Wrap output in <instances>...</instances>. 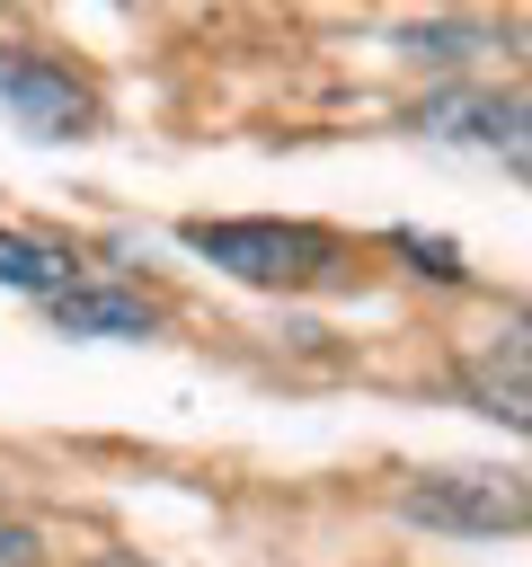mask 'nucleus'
I'll list each match as a JSON object with an SVG mask.
<instances>
[{"label": "nucleus", "mask_w": 532, "mask_h": 567, "mask_svg": "<svg viewBox=\"0 0 532 567\" xmlns=\"http://www.w3.org/2000/svg\"><path fill=\"white\" fill-rule=\"evenodd\" d=\"M177 239L257 292H310L346 266L337 230H319V221H186Z\"/></svg>", "instance_id": "nucleus-1"}, {"label": "nucleus", "mask_w": 532, "mask_h": 567, "mask_svg": "<svg viewBox=\"0 0 532 567\" xmlns=\"http://www.w3.org/2000/svg\"><path fill=\"white\" fill-rule=\"evenodd\" d=\"M399 523L452 532V540H514L523 532V470H408L390 487Z\"/></svg>", "instance_id": "nucleus-2"}, {"label": "nucleus", "mask_w": 532, "mask_h": 567, "mask_svg": "<svg viewBox=\"0 0 532 567\" xmlns=\"http://www.w3.org/2000/svg\"><path fill=\"white\" fill-rule=\"evenodd\" d=\"M461 381H470V399L497 416V425H532V346H523V319H505L488 346H470L461 354Z\"/></svg>", "instance_id": "nucleus-3"}, {"label": "nucleus", "mask_w": 532, "mask_h": 567, "mask_svg": "<svg viewBox=\"0 0 532 567\" xmlns=\"http://www.w3.org/2000/svg\"><path fill=\"white\" fill-rule=\"evenodd\" d=\"M0 97L18 106L27 133H89V115H98L71 71H53V62H9V53H0Z\"/></svg>", "instance_id": "nucleus-4"}, {"label": "nucleus", "mask_w": 532, "mask_h": 567, "mask_svg": "<svg viewBox=\"0 0 532 567\" xmlns=\"http://www.w3.org/2000/svg\"><path fill=\"white\" fill-rule=\"evenodd\" d=\"M417 124L497 151L514 177H523V159H532V151H523V97H479V89H470V97H434V106H417Z\"/></svg>", "instance_id": "nucleus-5"}, {"label": "nucleus", "mask_w": 532, "mask_h": 567, "mask_svg": "<svg viewBox=\"0 0 532 567\" xmlns=\"http://www.w3.org/2000/svg\"><path fill=\"white\" fill-rule=\"evenodd\" d=\"M53 328H62V337H151V328H160V301L80 275L71 292H53Z\"/></svg>", "instance_id": "nucleus-6"}, {"label": "nucleus", "mask_w": 532, "mask_h": 567, "mask_svg": "<svg viewBox=\"0 0 532 567\" xmlns=\"http://www.w3.org/2000/svg\"><path fill=\"white\" fill-rule=\"evenodd\" d=\"M0 284L9 292H71L80 284V257L62 248V239H35V230H0Z\"/></svg>", "instance_id": "nucleus-7"}, {"label": "nucleus", "mask_w": 532, "mask_h": 567, "mask_svg": "<svg viewBox=\"0 0 532 567\" xmlns=\"http://www.w3.org/2000/svg\"><path fill=\"white\" fill-rule=\"evenodd\" d=\"M399 248H408V257H417L426 275H443V284H461V257H452L443 239H417V230H399Z\"/></svg>", "instance_id": "nucleus-8"}, {"label": "nucleus", "mask_w": 532, "mask_h": 567, "mask_svg": "<svg viewBox=\"0 0 532 567\" xmlns=\"http://www.w3.org/2000/svg\"><path fill=\"white\" fill-rule=\"evenodd\" d=\"M89 567H151V558H133V549H98Z\"/></svg>", "instance_id": "nucleus-9"}]
</instances>
